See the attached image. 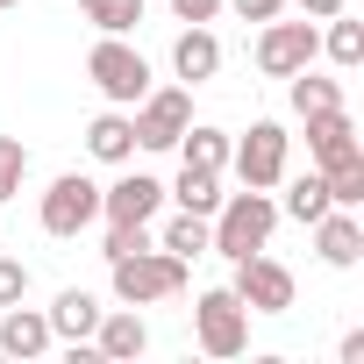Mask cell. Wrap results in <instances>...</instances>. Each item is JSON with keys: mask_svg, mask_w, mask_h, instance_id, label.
Segmentation results:
<instances>
[{"mask_svg": "<svg viewBox=\"0 0 364 364\" xmlns=\"http://www.w3.org/2000/svg\"><path fill=\"white\" fill-rule=\"evenodd\" d=\"M272 229H279V200L257 193V186H243V193H222V208L208 215V250H222V257L236 264V257L264 250Z\"/></svg>", "mask_w": 364, "mask_h": 364, "instance_id": "cell-1", "label": "cell"}, {"mask_svg": "<svg viewBox=\"0 0 364 364\" xmlns=\"http://www.w3.org/2000/svg\"><path fill=\"white\" fill-rule=\"evenodd\" d=\"M107 279H114V300L122 307H150V300H171V293H186V257H171L164 243L150 250H129V257H107Z\"/></svg>", "mask_w": 364, "mask_h": 364, "instance_id": "cell-2", "label": "cell"}, {"mask_svg": "<svg viewBox=\"0 0 364 364\" xmlns=\"http://www.w3.org/2000/svg\"><path fill=\"white\" fill-rule=\"evenodd\" d=\"M86 79L100 86L107 107H136V100L150 93V58H143L136 43H122V36H100V43L86 50Z\"/></svg>", "mask_w": 364, "mask_h": 364, "instance_id": "cell-3", "label": "cell"}, {"mask_svg": "<svg viewBox=\"0 0 364 364\" xmlns=\"http://www.w3.org/2000/svg\"><path fill=\"white\" fill-rule=\"evenodd\" d=\"M193 336H200L208 357H243V350H250V307H243L229 286H208V293L193 300Z\"/></svg>", "mask_w": 364, "mask_h": 364, "instance_id": "cell-4", "label": "cell"}, {"mask_svg": "<svg viewBox=\"0 0 364 364\" xmlns=\"http://www.w3.org/2000/svg\"><path fill=\"white\" fill-rule=\"evenodd\" d=\"M36 222H43V236L72 243L79 229L100 222V186H93L86 171H58V178H50V193H43V208H36Z\"/></svg>", "mask_w": 364, "mask_h": 364, "instance_id": "cell-5", "label": "cell"}, {"mask_svg": "<svg viewBox=\"0 0 364 364\" xmlns=\"http://www.w3.org/2000/svg\"><path fill=\"white\" fill-rule=\"evenodd\" d=\"M193 122V93L186 86H150L136 107H129V129H136V150H171Z\"/></svg>", "mask_w": 364, "mask_h": 364, "instance_id": "cell-6", "label": "cell"}, {"mask_svg": "<svg viewBox=\"0 0 364 364\" xmlns=\"http://www.w3.org/2000/svg\"><path fill=\"white\" fill-rule=\"evenodd\" d=\"M286 157H293V136H286L279 122H250V136L229 143L236 178H243V186H257V193H272L279 178H286Z\"/></svg>", "mask_w": 364, "mask_h": 364, "instance_id": "cell-7", "label": "cell"}, {"mask_svg": "<svg viewBox=\"0 0 364 364\" xmlns=\"http://www.w3.org/2000/svg\"><path fill=\"white\" fill-rule=\"evenodd\" d=\"M314 50H321V29L300 15V22H257V72L264 79H293L300 65H314Z\"/></svg>", "mask_w": 364, "mask_h": 364, "instance_id": "cell-8", "label": "cell"}, {"mask_svg": "<svg viewBox=\"0 0 364 364\" xmlns=\"http://www.w3.org/2000/svg\"><path fill=\"white\" fill-rule=\"evenodd\" d=\"M250 314H286L293 307V272L279 264V257H264V250H250V257H236V286H229Z\"/></svg>", "mask_w": 364, "mask_h": 364, "instance_id": "cell-9", "label": "cell"}, {"mask_svg": "<svg viewBox=\"0 0 364 364\" xmlns=\"http://www.w3.org/2000/svg\"><path fill=\"white\" fill-rule=\"evenodd\" d=\"M157 200H164V186L150 171H129V178H114V186H100V222L107 229H150L157 222Z\"/></svg>", "mask_w": 364, "mask_h": 364, "instance_id": "cell-10", "label": "cell"}, {"mask_svg": "<svg viewBox=\"0 0 364 364\" xmlns=\"http://www.w3.org/2000/svg\"><path fill=\"white\" fill-rule=\"evenodd\" d=\"M93 357H107V364H129V357H143L150 350V328H143V314L136 307H100V321H93Z\"/></svg>", "mask_w": 364, "mask_h": 364, "instance_id": "cell-11", "label": "cell"}, {"mask_svg": "<svg viewBox=\"0 0 364 364\" xmlns=\"http://www.w3.org/2000/svg\"><path fill=\"white\" fill-rule=\"evenodd\" d=\"M307 150H314V171H328V164L357 157L364 143H357V122H350V107H328V114H307Z\"/></svg>", "mask_w": 364, "mask_h": 364, "instance_id": "cell-12", "label": "cell"}, {"mask_svg": "<svg viewBox=\"0 0 364 364\" xmlns=\"http://www.w3.org/2000/svg\"><path fill=\"white\" fill-rule=\"evenodd\" d=\"M50 343H58V336H50V314H43V307H22V300L0 307V350H8V357L29 364V357H43Z\"/></svg>", "mask_w": 364, "mask_h": 364, "instance_id": "cell-13", "label": "cell"}, {"mask_svg": "<svg viewBox=\"0 0 364 364\" xmlns=\"http://www.w3.org/2000/svg\"><path fill=\"white\" fill-rule=\"evenodd\" d=\"M314 243H321V264L350 272V264L364 257V222H357V208H328V215L314 222Z\"/></svg>", "mask_w": 364, "mask_h": 364, "instance_id": "cell-14", "label": "cell"}, {"mask_svg": "<svg viewBox=\"0 0 364 364\" xmlns=\"http://www.w3.org/2000/svg\"><path fill=\"white\" fill-rule=\"evenodd\" d=\"M171 72L186 79V86H200V79L222 72V43H215L208 22H186V29H178V43H171Z\"/></svg>", "mask_w": 364, "mask_h": 364, "instance_id": "cell-15", "label": "cell"}, {"mask_svg": "<svg viewBox=\"0 0 364 364\" xmlns=\"http://www.w3.org/2000/svg\"><path fill=\"white\" fill-rule=\"evenodd\" d=\"M86 150H93L100 164H129V157H136L129 107H107V114H93V122H86Z\"/></svg>", "mask_w": 364, "mask_h": 364, "instance_id": "cell-16", "label": "cell"}, {"mask_svg": "<svg viewBox=\"0 0 364 364\" xmlns=\"http://www.w3.org/2000/svg\"><path fill=\"white\" fill-rule=\"evenodd\" d=\"M93 321H100V300H93L86 286H65V293L50 300V336H65V343H86V336H93Z\"/></svg>", "mask_w": 364, "mask_h": 364, "instance_id": "cell-17", "label": "cell"}, {"mask_svg": "<svg viewBox=\"0 0 364 364\" xmlns=\"http://www.w3.org/2000/svg\"><path fill=\"white\" fill-rule=\"evenodd\" d=\"M171 150L193 171H229V129H215V122H186V136H178Z\"/></svg>", "mask_w": 364, "mask_h": 364, "instance_id": "cell-18", "label": "cell"}, {"mask_svg": "<svg viewBox=\"0 0 364 364\" xmlns=\"http://www.w3.org/2000/svg\"><path fill=\"white\" fill-rule=\"evenodd\" d=\"M279 186H286V178H279ZM328 208H336V200H328V178H321V171H300L293 186H286V208H279V215H293V222H307V229H314Z\"/></svg>", "mask_w": 364, "mask_h": 364, "instance_id": "cell-19", "label": "cell"}, {"mask_svg": "<svg viewBox=\"0 0 364 364\" xmlns=\"http://www.w3.org/2000/svg\"><path fill=\"white\" fill-rule=\"evenodd\" d=\"M171 200L186 208V215H215V208H222V171H193V164H178Z\"/></svg>", "mask_w": 364, "mask_h": 364, "instance_id": "cell-20", "label": "cell"}, {"mask_svg": "<svg viewBox=\"0 0 364 364\" xmlns=\"http://www.w3.org/2000/svg\"><path fill=\"white\" fill-rule=\"evenodd\" d=\"M328 107H343V79H314L307 65L293 72V114L307 122V114H328Z\"/></svg>", "mask_w": 364, "mask_h": 364, "instance_id": "cell-21", "label": "cell"}, {"mask_svg": "<svg viewBox=\"0 0 364 364\" xmlns=\"http://www.w3.org/2000/svg\"><path fill=\"white\" fill-rule=\"evenodd\" d=\"M79 15L100 29V36H129L143 22V0H79Z\"/></svg>", "mask_w": 364, "mask_h": 364, "instance_id": "cell-22", "label": "cell"}, {"mask_svg": "<svg viewBox=\"0 0 364 364\" xmlns=\"http://www.w3.org/2000/svg\"><path fill=\"white\" fill-rule=\"evenodd\" d=\"M164 250H171V257H186V264L208 257V215H186V208H178V215L164 222Z\"/></svg>", "mask_w": 364, "mask_h": 364, "instance_id": "cell-23", "label": "cell"}, {"mask_svg": "<svg viewBox=\"0 0 364 364\" xmlns=\"http://www.w3.org/2000/svg\"><path fill=\"white\" fill-rule=\"evenodd\" d=\"M321 50H328L343 72H357V65H364V22H350V15H328V36H321Z\"/></svg>", "mask_w": 364, "mask_h": 364, "instance_id": "cell-24", "label": "cell"}, {"mask_svg": "<svg viewBox=\"0 0 364 364\" xmlns=\"http://www.w3.org/2000/svg\"><path fill=\"white\" fill-rule=\"evenodd\" d=\"M321 178H328V200H336V208H364V150L343 157V164H328Z\"/></svg>", "mask_w": 364, "mask_h": 364, "instance_id": "cell-25", "label": "cell"}, {"mask_svg": "<svg viewBox=\"0 0 364 364\" xmlns=\"http://www.w3.org/2000/svg\"><path fill=\"white\" fill-rule=\"evenodd\" d=\"M29 178V143L22 136H0V200H15Z\"/></svg>", "mask_w": 364, "mask_h": 364, "instance_id": "cell-26", "label": "cell"}, {"mask_svg": "<svg viewBox=\"0 0 364 364\" xmlns=\"http://www.w3.org/2000/svg\"><path fill=\"white\" fill-rule=\"evenodd\" d=\"M22 293H29V264L22 257H0V307H15Z\"/></svg>", "mask_w": 364, "mask_h": 364, "instance_id": "cell-27", "label": "cell"}, {"mask_svg": "<svg viewBox=\"0 0 364 364\" xmlns=\"http://www.w3.org/2000/svg\"><path fill=\"white\" fill-rule=\"evenodd\" d=\"M164 8H171L178 22H215V15H222V0H164Z\"/></svg>", "mask_w": 364, "mask_h": 364, "instance_id": "cell-28", "label": "cell"}, {"mask_svg": "<svg viewBox=\"0 0 364 364\" xmlns=\"http://www.w3.org/2000/svg\"><path fill=\"white\" fill-rule=\"evenodd\" d=\"M129 250H143V229H107L100 257H129Z\"/></svg>", "mask_w": 364, "mask_h": 364, "instance_id": "cell-29", "label": "cell"}, {"mask_svg": "<svg viewBox=\"0 0 364 364\" xmlns=\"http://www.w3.org/2000/svg\"><path fill=\"white\" fill-rule=\"evenodd\" d=\"M229 8H236L243 22H272V15H286V0H229Z\"/></svg>", "mask_w": 364, "mask_h": 364, "instance_id": "cell-30", "label": "cell"}, {"mask_svg": "<svg viewBox=\"0 0 364 364\" xmlns=\"http://www.w3.org/2000/svg\"><path fill=\"white\" fill-rule=\"evenodd\" d=\"M293 8H300L307 22H328V15H343V0H293Z\"/></svg>", "mask_w": 364, "mask_h": 364, "instance_id": "cell-31", "label": "cell"}, {"mask_svg": "<svg viewBox=\"0 0 364 364\" xmlns=\"http://www.w3.org/2000/svg\"><path fill=\"white\" fill-rule=\"evenodd\" d=\"M336 357H343V364H364V328H350V336L336 343Z\"/></svg>", "mask_w": 364, "mask_h": 364, "instance_id": "cell-32", "label": "cell"}, {"mask_svg": "<svg viewBox=\"0 0 364 364\" xmlns=\"http://www.w3.org/2000/svg\"><path fill=\"white\" fill-rule=\"evenodd\" d=\"M0 8H15V0H0Z\"/></svg>", "mask_w": 364, "mask_h": 364, "instance_id": "cell-33", "label": "cell"}]
</instances>
